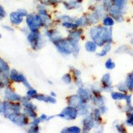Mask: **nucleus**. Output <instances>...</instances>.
I'll return each mask as SVG.
<instances>
[{"label":"nucleus","mask_w":133,"mask_h":133,"mask_svg":"<svg viewBox=\"0 0 133 133\" xmlns=\"http://www.w3.org/2000/svg\"><path fill=\"white\" fill-rule=\"evenodd\" d=\"M21 15L19 13H13L11 15V19L13 23H15V24H18L22 21V19L20 17Z\"/></svg>","instance_id":"nucleus-1"},{"label":"nucleus","mask_w":133,"mask_h":133,"mask_svg":"<svg viewBox=\"0 0 133 133\" xmlns=\"http://www.w3.org/2000/svg\"><path fill=\"white\" fill-rule=\"evenodd\" d=\"M86 48L89 51H93L95 50L96 46L95 45L94 43H92L89 42L87 43V44L86 45Z\"/></svg>","instance_id":"nucleus-2"},{"label":"nucleus","mask_w":133,"mask_h":133,"mask_svg":"<svg viewBox=\"0 0 133 133\" xmlns=\"http://www.w3.org/2000/svg\"><path fill=\"white\" fill-rule=\"evenodd\" d=\"M112 97H113L115 99H117V98H127L126 96H124V95L121 93H115L114 95H112Z\"/></svg>","instance_id":"nucleus-3"},{"label":"nucleus","mask_w":133,"mask_h":133,"mask_svg":"<svg viewBox=\"0 0 133 133\" xmlns=\"http://www.w3.org/2000/svg\"><path fill=\"white\" fill-rule=\"evenodd\" d=\"M104 23L105 25H110L113 24V21L110 18H107L104 21Z\"/></svg>","instance_id":"nucleus-4"},{"label":"nucleus","mask_w":133,"mask_h":133,"mask_svg":"<svg viewBox=\"0 0 133 133\" xmlns=\"http://www.w3.org/2000/svg\"><path fill=\"white\" fill-rule=\"evenodd\" d=\"M107 66L108 68H110V69L113 68V67H114V64L112 63L110 61H108V62L107 63Z\"/></svg>","instance_id":"nucleus-5"},{"label":"nucleus","mask_w":133,"mask_h":133,"mask_svg":"<svg viewBox=\"0 0 133 133\" xmlns=\"http://www.w3.org/2000/svg\"><path fill=\"white\" fill-rule=\"evenodd\" d=\"M115 2H116V3L118 5L121 6L123 4V2H124V0H115Z\"/></svg>","instance_id":"nucleus-6"},{"label":"nucleus","mask_w":133,"mask_h":133,"mask_svg":"<svg viewBox=\"0 0 133 133\" xmlns=\"http://www.w3.org/2000/svg\"><path fill=\"white\" fill-rule=\"evenodd\" d=\"M70 131L76 132H79V129L78 128H76V127H72L70 129Z\"/></svg>","instance_id":"nucleus-7"},{"label":"nucleus","mask_w":133,"mask_h":133,"mask_svg":"<svg viewBox=\"0 0 133 133\" xmlns=\"http://www.w3.org/2000/svg\"><path fill=\"white\" fill-rule=\"evenodd\" d=\"M0 37H1V35H0Z\"/></svg>","instance_id":"nucleus-8"}]
</instances>
